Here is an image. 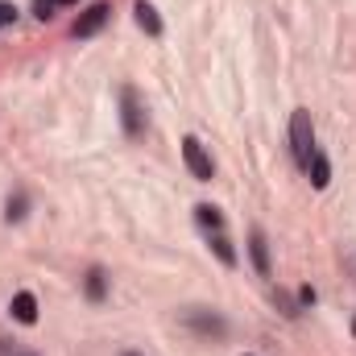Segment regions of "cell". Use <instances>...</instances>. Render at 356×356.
I'll return each mask as SVG.
<instances>
[{"mask_svg":"<svg viewBox=\"0 0 356 356\" xmlns=\"http://www.w3.org/2000/svg\"><path fill=\"white\" fill-rule=\"evenodd\" d=\"M290 154H294L298 166H307L311 154H315V124H311V112L307 108H294L290 112Z\"/></svg>","mask_w":356,"mask_h":356,"instance_id":"cell-1","label":"cell"},{"mask_svg":"<svg viewBox=\"0 0 356 356\" xmlns=\"http://www.w3.org/2000/svg\"><path fill=\"white\" fill-rule=\"evenodd\" d=\"M182 162H186V170L199 178V182H211V175H216V166H211V154L195 141V137H186L182 141Z\"/></svg>","mask_w":356,"mask_h":356,"instance_id":"cell-3","label":"cell"},{"mask_svg":"<svg viewBox=\"0 0 356 356\" xmlns=\"http://www.w3.org/2000/svg\"><path fill=\"white\" fill-rule=\"evenodd\" d=\"M54 4H79V0H54Z\"/></svg>","mask_w":356,"mask_h":356,"instance_id":"cell-16","label":"cell"},{"mask_svg":"<svg viewBox=\"0 0 356 356\" xmlns=\"http://www.w3.org/2000/svg\"><path fill=\"white\" fill-rule=\"evenodd\" d=\"M88 298H91V302H99V298H104V269H91V273H88Z\"/></svg>","mask_w":356,"mask_h":356,"instance_id":"cell-12","label":"cell"},{"mask_svg":"<svg viewBox=\"0 0 356 356\" xmlns=\"http://www.w3.org/2000/svg\"><path fill=\"white\" fill-rule=\"evenodd\" d=\"M54 8H58L54 0H38V4H33V13H38L42 21H50V17H54Z\"/></svg>","mask_w":356,"mask_h":356,"instance_id":"cell-15","label":"cell"},{"mask_svg":"<svg viewBox=\"0 0 356 356\" xmlns=\"http://www.w3.org/2000/svg\"><path fill=\"white\" fill-rule=\"evenodd\" d=\"M8 311H13L17 323H38V298H33L29 290H17L13 302H8Z\"/></svg>","mask_w":356,"mask_h":356,"instance_id":"cell-6","label":"cell"},{"mask_svg":"<svg viewBox=\"0 0 356 356\" xmlns=\"http://www.w3.org/2000/svg\"><path fill=\"white\" fill-rule=\"evenodd\" d=\"M182 319H186V327H191V332H199V336H216V340H220V336L228 332V323H224L216 311H203V307H191Z\"/></svg>","mask_w":356,"mask_h":356,"instance_id":"cell-4","label":"cell"},{"mask_svg":"<svg viewBox=\"0 0 356 356\" xmlns=\"http://www.w3.org/2000/svg\"><path fill=\"white\" fill-rule=\"evenodd\" d=\"M8 224H17V220H25V195H17V199H8Z\"/></svg>","mask_w":356,"mask_h":356,"instance_id":"cell-13","label":"cell"},{"mask_svg":"<svg viewBox=\"0 0 356 356\" xmlns=\"http://www.w3.org/2000/svg\"><path fill=\"white\" fill-rule=\"evenodd\" d=\"M120 120H124V133L129 137H141L145 133V104L137 88H120Z\"/></svg>","mask_w":356,"mask_h":356,"instance_id":"cell-2","label":"cell"},{"mask_svg":"<svg viewBox=\"0 0 356 356\" xmlns=\"http://www.w3.org/2000/svg\"><path fill=\"white\" fill-rule=\"evenodd\" d=\"M195 224H199L203 232H224V216H220V207H211V203H199V207H195Z\"/></svg>","mask_w":356,"mask_h":356,"instance_id":"cell-9","label":"cell"},{"mask_svg":"<svg viewBox=\"0 0 356 356\" xmlns=\"http://www.w3.org/2000/svg\"><path fill=\"white\" fill-rule=\"evenodd\" d=\"M13 21H17V4L0 0V29H4V25H13Z\"/></svg>","mask_w":356,"mask_h":356,"instance_id":"cell-14","label":"cell"},{"mask_svg":"<svg viewBox=\"0 0 356 356\" xmlns=\"http://www.w3.org/2000/svg\"><path fill=\"white\" fill-rule=\"evenodd\" d=\"M249 253H253L257 273H269V245H266V232H261V228H253V236H249Z\"/></svg>","mask_w":356,"mask_h":356,"instance_id":"cell-10","label":"cell"},{"mask_svg":"<svg viewBox=\"0 0 356 356\" xmlns=\"http://www.w3.org/2000/svg\"><path fill=\"white\" fill-rule=\"evenodd\" d=\"M353 336H356V319H353Z\"/></svg>","mask_w":356,"mask_h":356,"instance_id":"cell-17","label":"cell"},{"mask_svg":"<svg viewBox=\"0 0 356 356\" xmlns=\"http://www.w3.org/2000/svg\"><path fill=\"white\" fill-rule=\"evenodd\" d=\"M133 13H137V25H141L149 38H158V33H162V17H158V8H154L149 0H137V4H133Z\"/></svg>","mask_w":356,"mask_h":356,"instance_id":"cell-7","label":"cell"},{"mask_svg":"<svg viewBox=\"0 0 356 356\" xmlns=\"http://www.w3.org/2000/svg\"><path fill=\"white\" fill-rule=\"evenodd\" d=\"M211 249H216V257H220L224 266H236V249H232V241H228L224 232H211Z\"/></svg>","mask_w":356,"mask_h":356,"instance_id":"cell-11","label":"cell"},{"mask_svg":"<svg viewBox=\"0 0 356 356\" xmlns=\"http://www.w3.org/2000/svg\"><path fill=\"white\" fill-rule=\"evenodd\" d=\"M307 175H311V186H315V191H323V186L332 182V162L315 149V154H311V162H307Z\"/></svg>","mask_w":356,"mask_h":356,"instance_id":"cell-8","label":"cell"},{"mask_svg":"<svg viewBox=\"0 0 356 356\" xmlns=\"http://www.w3.org/2000/svg\"><path fill=\"white\" fill-rule=\"evenodd\" d=\"M108 17H112V4H108V0H95L91 8H83V17L75 21V29H71V33H75V38H91V33H99V29H104V21H108Z\"/></svg>","mask_w":356,"mask_h":356,"instance_id":"cell-5","label":"cell"},{"mask_svg":"<svg viewBox=\"0 0 356 356\" xmlns=\"http://www.w3.org/2000/svg\"><path fill=\"white\" fill-rule=\"evenodd\" d=\"M124 356H141V353H124Z\"/></svg>","mask_w":356,"mask_h":356,"instance_id":"cell-18","label":"cell"}]
</instances>
